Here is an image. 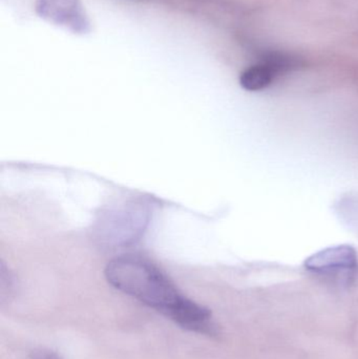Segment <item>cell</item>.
<instances>
[{
  "label": "cell",
  "mask_w": 358,
  "mask_h": 359,
  "mask_svg": "<svg viewBox=\"0 0 358 359\" xmlns=\"http://www.w3.org/2000/svg\"><path fill=\"white\" fill-rule=\"evenodd\" d=\"M104 276L113 288L161 312L182 328L199 318L201 305L183 297L157 266L140 255L115 257L105 267Z\"/></svg>",
  "instance_id": "obj_1"
},
{
  "label": "cell",
  "mask_w": 358,
  "mask_h": 359,
  "mask_svg": "<svg viewBox=\"0 0 358 359\" xmlns=\"http://www.w3.org/2000/svg\"><path fill=\"white\" fill-rule=\"evenodd\" d=\"M36 13L52 25L75 34L90 31V22L80 0H37Z\"/></svg>",
  "instance_id": "obj_2"
},
{
  "label": "cell",
  "mask_w": 358,
  "mask_h": 359,
  "mask_svg": "<svg viewBox=\"0 0 358 359\" xmlns=\"http://www.w3.org/2000/svg\"><path fill=\"white\" fill-rule=\"evenodd\" d=\"M309 271L319 274H345L350 278L358 268L357 253L352 246L340 245L329 247L311 255L305 262Z\"/></svg>",
  "instance_id": "obj_3"
},
{
  "label": "cell",
  "mask_w": 358,
  "mask_h": 359,
  "mask_svg": "<svg viewBox=\"0 0 358 359\" xmlns=\"http://www.w3.org/2000/svg\"><path fill=\"white\" fill-rule=\"evenodd\" d=\"M275 72L268 65H254L248 67L242 73L240 77V83L242 88L250 92L264 90L267 86H270L271 82L275 79Z\"/></svg>",
  "instance_id": "obj_4"
},
{
  "label": "cell",
  "mask_w": 358,
  "mask_h": 359,
  "mask_svg": "<svg viewBox=\"0 0 358 359\" xmlns=\"http://www.w3.org/2000/svg\"><path fill=\"white\" fill-rule=\"evenodd\" d=\"M29 359H62L58 354L50 350L38 349L33 351Z\"/></svg>",
  "instance_id": "obj_5"
}]
</instances>
